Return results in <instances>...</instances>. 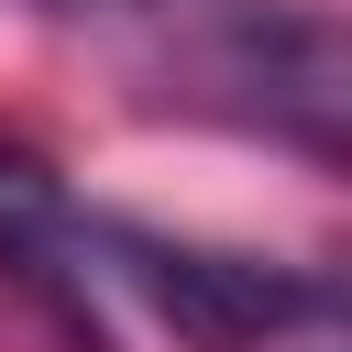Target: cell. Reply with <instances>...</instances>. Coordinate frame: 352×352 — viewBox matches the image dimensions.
I'll return each instance as SVG.
<instances>
[{
	"label": "cell",
	"instance_id": "1",
	"mask_svg": "<svg viewBox=\"0 0 352 352\" xmlns=\"http://www.w3.org/2000/svg\"><path fill=\"white\" fill-rule=\"evenodd\" d=\"M187 77L220 121L352 165V11H308V0H231L198 44Z\"/></svg>",
	"mask_w": 352,
	"mask_h": 352
},
{
	"label": "cell",
	"instance_id": "2",
	"mask_svg": "<svg viewBox=\"0 0 352 352\" xmlns=\"http://www.w3.org/2000/svg\"><path fill=\"white\" fill-rule=\"evenodd\" d=\"M99 275L143 319H165L187 352H264V341L319 330V264L242 253V242H187V231L121 220V209H99Z\"/></svg>",
	"mask_w": 352,
	"mask_h": 352
},
{
	"label": "cell",
	"instance_id": "3",
	"mask_svg": "<svg viewBox=\"0 0 352 352\" xmlns=\"http://www.w3.org/2000/svg\"><path fill=\"white\" fill-rule=\"evenodd\" d=\"M0 286H11L66 352H110L99 209H77L66 165H55L33 132H0Z\"/></svg>",
	"mask_w": 352,
	"mask_h": 352
},
{
	"label": "cell",
	"instance_id": "4",
	"mask_svg": "<svg viewBox=\"0 0 352 352\" xmlns=\"http://www.w3.org/2000/svg\"><path fill=\"white\" fill-rule=\"evenodd\" d=\"M319 330H352V253L319 264Z\"/></svg>",
	"mask_w": 352,
	"mask_h": 352
},
{
	"label": "cell",
	"instance_id": "5",
	"mask_svg": "<svg viewBox=\"0 0 352 352\" xmlns=\"http://www.w3.org/2000/svg\"><path fill=\"white\" fill-rule=\"evenodd\" d=\"M33 11H121V0H33Z\"/></svg>",
	"mask_w": 352,
	"mask_h": 352
}]
</instances>
